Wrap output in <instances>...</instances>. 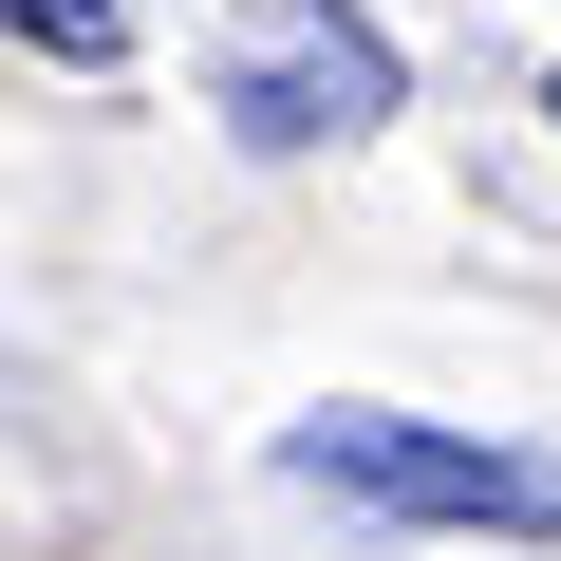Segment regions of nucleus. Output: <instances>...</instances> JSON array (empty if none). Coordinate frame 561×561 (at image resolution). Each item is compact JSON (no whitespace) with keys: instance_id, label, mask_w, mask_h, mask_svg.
<instances>
[{"instance_id":"f03ea898","label":"nucleus","mask_w":561,"mask_h":561,"mask_svg":"<svg viewBox=\"0 0 561 561\" xmlns=\"http://www.w3.org/2000/svg\"><path fill=\"white\" fill-rule=\"evenodd\" d=\"M206 113H225L243 150H356V131H393V113H412V57H393L375 20H337V0H262Z\"/></svg>"},{"instance_id":"f257e3e1","label":"nucleus","mask_w":561,"mask_h":561,"mask_svg":"<svg viewBox=\"0 0 561 561\" xmlns=\"http://www.w3.org/2000/svg\"><path fill=\"white\" fill-rule=\"evenodd\" d=\"M280 468L375 505V524H468V542H561V449H486V431H431V412H300Z\"/></svg>"},{"instance_id":"20e7f679","label":"nucleus","mask_w":561,"mask_h":561,"mask_svg":"<svg viewBox=\"0 0 561 561\" xmlns=\"http://www.w3.org/2000/svg\"><path fill=\"white\" fill-rule=\"evenodd\" d=\"M542 113H561V76H542Z\"/></svg>"},{"instance_id":"7ed1b4c3","label":"nucleus","mask_w":561,"mask_h":561,"mask_svg":"<svg viewBox=\"0 0 561 561\" xmlns=\"http://www.w3.org/2000/svg\"><path fill=\"white\" fill-rule=\"evenodd\" d=\"M0 20H20L38 57H76V76H113V57H131V0H0Z\"/></svg>"}]
</instances>
